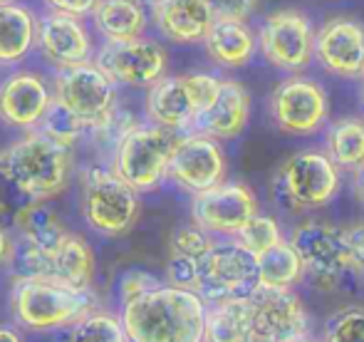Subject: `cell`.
<instances>
[{
    "instance_id": "cell-42",
    "label": "cell",
    "mask_w": 364,
    "mask_h": 342,
    "mask_svg": "<svg viewBox=\"0 0 364 342\" xmlns=\"http://www.w3.org/2000/svg\"><path fill=\"white\" fill-rule=\"evenodd\" d=\"M355 193H357V198L364 203V169L357 171V176H355Z\"/></svg>"
},
{
    "instance_id": "cell-26",
    "label": "cell",
    "mask_w": 364,
    "mask_h": 342,
    "mask_svg": "<svg viewBox=\"0 0 364 342\" xmlns=\"http://www.w3.org/2000/svg\"><path fill=\"white\" fill-rule=\"evenodd\" d=\"M253 338V298H230L213 303L206 318V342H250Z\"/></svg>"
},
{
    "instance_id": "cell-2",
    "label": "cell",
    "mask_w": 364,
    "mask_h": 342,
    "mask_svg": "<svg viewBox=\"0 0 364 342\" xmlns=\"http://www.w3.org/2000/svg\"><path fill=\"white\" fill-rule=\"evenodd\" d=\"M0 173L28 201H50L70 186L75 173L73 146L60 144L43 129L23 132L0 151Z\"/></svg>"
},
{
    "instance_id": "cell-28",
    "label": "cell",
    "mask_w": 364,
    "mask_h": 342,
    "mask_svg": "<svg viewBox=\"0 0 364 342\" xmlns=\"http://www.w3.org/2000/svg\"><path fill=\"white\" fill-rule=\"evenodd\" d=\"M327 154L342 169H364V119L345 117L327 132Z\"/></svg>"
},
{
    "instance_id": "cell-22",
    "label": "cell",
    "mask_w": 364,
    "mask_h": 342,
    "mask_svg": "<svg viewBox=\"0 0 364 342\" xmlns=\"http://www.w3.org/2000/svg\"><path fill=\"white\" fill-rule=\"evenodd\" d=\"M40 15L18 0L0 5V68H18L38 50Z\"/></svg>"
},
{
    "instance_id": "cell-12",
    "label": "cell",
    "mask_w": 364,
    "mask_h": 342,
    "mask_svg": "<svg viewBox=\"0 0 364 342\" xmlns=\"http://www.w3.org/2000/svg\"><path fill=\"white\" fill-rule=\"evenodd\" d=\"M290 243L302 260L305 275L317 288H335L342 275L352 268L345 236L335 226L307 221L292 231Z\"/></svg>"
},
{
    "instance_id": "cell-11",
    "label": "cell",
    "mask_w": 364,
    "mask_h": 342,
    "mask_svg": "<svg viewBox=\"0 0 364 342\" xmlns=\"http://www.w3.org/2000/svg\"><path fill=\"white\" fill-rule=\"evenodd\" d=\"M53 105V82L38 70L15 68L0 80V122L10 129H40Z\"/></svg>"
},
{
    "instance_id": "cell-44",
    "label": "cell",
    "mask_w": 364,
    "mask_h": 342,
    "mask_svg": "<svg viewBox=\"0 0 364 342\" xmlns=\"http://www.w3.org/2000/svg\"><path fill=\"white\" fill-rule=\"evenodd\" d=\"M295 342H312V340H307V338H300V340H295Z\"/></svg>"
},
{
    "instance_id": "cell-21",
    "label": "cell",
    "mask_w": 364,
    "mask_h": 342,
    "mask_svg": "<svg viewBox=\"0 0 364 342\" xmlns=\"http://www.w3.org/2000/svg\"><path fill=\"white\" fill-rule=\"evenodd\" d=\"M250 114V97L240 82L223 80L220 92L211 107L203 112L193 124V132H201L213 139H233L248 124Z\"/></svg>"
},
{
    "instance_id": "cell-5",
    "label": "cell",
    "mask_w": 364,
    "mask_h": 342,
    "mask_svg": "<svg viewBox=\"0 0 364 342\" xmlns=\"http://www.w3.org/2000/svg\"><path fill=\"white\" fill-rule=\"evenodd\" d=\"M181 139L178 132L164 129L159 124H136L114 146L112 169L119 173L134 191L149 193L168 178L173 151Z\"/></svg>"
},
{
    "instance_id": "cell-14",
    "label": "cell",
    "mask_w": 364,
    "mask_h": 342,
    "mask_svg": "<svg viewBox=\"0 0 364 342\" xmlns=\"http://www.w3.org/2000/svg\"><path fill=\"white\" fill-rule=\"evenodd\" d=\"M193 223L218 236H238L240 228L258 213L255 193L245 183L223 181L218 186L201 191L191 203Z\"/></svg>"
},
{
    "instance_id": "cell-37",
    "label": "cell",
    "mask_w": 364,
    "mask_h": 342,
    "mask_svg": "<svg viewBox=\"0 0 364 342\" xmlns=\"http://www.w3.org/2000/svg\"><path fill=\"white\" fill-rule=\"evenodd\" d=\"M97 3L100 0H43V5L53 13H63V15H75V18H92Z\"/></svg>"
},
{
    "instance_id": "cell-18",
    "label": "cell",
    "mask_w": 364,
    "mask_h": 342,
    "mask_svg": "<svg viewBox=\"0 0 364 342\" xmlns=\"http://www.w3.org/2000/svg\"><path fill=\"white\" fill-rule=\"evenodd\" d=\"M270 112L275 124L288 134H315L327 122V95L312 80L292 78L275 87Z\"/></svg>"
},
{
    "instance_id": "cell-27",
    "label": "cell",
    "mask_w": 364,
    "mask_h": 342,
    "mask_svg": "<svg viewBox=\"0 0 364 342\" xmlns=\"http://www.w3.org/2000/svg\"><path fill=\"white\" fill-rule=\"evenodd\" d=\"M15 228L18 236L25 241L35 243L40 251H45L48 256H55L60 246H63L68 228L60 223V218L45 206L43 201H30L15 213Z\"/></svg>"
},
{
    "instance_id": "cell-45",
    "label": "cell",
    "mask_w": 364,
    "mask_h": 342,
    "mask_svg": "<svg viewBox=\"0 0 364 342\" xmlns=\"http://www.w3.org/2000/svg\"><path fill=\"white\" fill-rule=\"evenodd\" d=\"M3 3H13V0H0V5H3Z\"/></svg>"
},
{
    "instance_id": "cell-24",
    "label": "cell",
    "mask_w": 364,
    "mask_h": 342,
    "mask_svg": "<svg viewBox=\"0 0 364 342\" xmlns=\"http://www.w3.org/2000/svg\"><path fill=\"white\" fill-rule=\"evenodd\" d=\"M203 45H206V53L211 55V60L218 63L220 68H243L250 63L258 43H255L245 20L218 18L208 38L203 40Z\"/></svg>"
},
{
    "instance_id": "cell-29",
    "label": "cell",
    "mask_w": 364,
    "mask_h": 342,
    "mask_svg": "<svg viewBox=\"0 0 364 342\" xmlns=\"http://www.w3.org/2000/svg\"><path fill=\"white\" fill-rule=\"evenodd\" d=\"M260 263V285L263 288H285L290 290L295 283H300L305 268L292 243L280 241L278 246L268 248L258 256Z\"/></svg>"
},
{
    "instance_id": "cell-23",
    "label": "cell",
    "mask_w": 364,
    "mask_h": 342,
    "mask_svg": "<svg viewBox=\"0 0 364 342\" xmlns=\"http://www.w3.org/2000/svg\"><path fill=\"white\" fill-rule=\"evenodd\" d=\"M92 23L105 43H127L144 38L149 18L141 0H100Z\"/></svg>"
},
{
    "instance_id": "cell-30",
    "label": "cell",
    "mask_w": 364,
    "mask_h": 342,
    "mask_svg": "<svg viewBox=\"0 0 364 342\" xmlns=\"http://www.w3.org/2000/svg\"><path fill=\"white\" fill-rule=\"evenodd\" d=\"M70 342H129L122 315L95 308L70 328Z\"/></svg>"
},
{
    "instance_id": "cell-9",
    "label": "cell",
    "mask_w": 364,
    "mask_h": 342,
    "mask_svg": "<svg viewBox=\"0 0 364 342\" xmlns=\"http://www.w3.org/2000/svg\"><path fill=\"white\" fill-rule=\"evenodd\" d=\"M198 295L211 303L243 298L260 288V263L243 243H216L201 260Z\"/></svg>"
},
{
    "instance_id": "cell-13",
    "label": "cell",
    "mask_w": 364,
    "mask_h": 342,
    "mask_svg": "<svg viewBox=\"0 0 364 342\" xmlns=\"http://www.w3.org/2000/svg\"><path fill=\"white\" fill-rule=\"evenodd\" d=\"M315 40L310 20L297 10H278L268 15L260 30V50L273 68L297 73L310 65L315 55Z\"/></svg>"
},
{
    "instance_id": "cell-40",
    "label": "cell",
    "mask_w": 364,
    "mask_h": 342,
    "mask_svg": "<svg viewBox=\"0 0 364 342\" xmlns=\"http://www.w3.org/2000/svg\"><path fill=\"white\" fill-rule=\"evenodd\" d=\"M15 246H18V236H13L8 228L0 226V268L3 265H13Z\"/></svg>"
},
{
    "instance_id": "cell-41",
    "label": "cell",
    "mask_w": 364,
    "mask_h": 342,
    "mask_svg": "<svg viewBox=\"0 0 364 342\" xmlns=\"http://www.w3.org/2000/svg\"><path fill=\"white\" fill-rule=\"evenodd\" d=\"M0 342H25L18 328H10V325H0Z\"/></svg>"
},
{
    "instance_id": "cell-17",
    "label": "cell",
    "mask_w": 364,
    "mask_h": 342,
    "mask_svg": "<svg viewBox=\"0 0 364 342\" xmlns=\"http://www.w3.org/2000/svg\"><path fill=\"white\" fill-rule=\"evenodd\" d=\"M253 298V338L250 342H295L305 338L307 315L300 298L285 288H263Z\"/></svg>"
},
{
    "instance_id": "cell-31",
    "label": "cell",
    "mask_w": 364,
    "mask_h": 342,
    "mask_svg": "<svg viewBox=\"0 0 364 342\" xmlns=\"http://www.w3.org/2000/svg\"><path fill=\"white\" fill-rule=\"evenodd\" d=\"M235 241L243 243L255 256H260V253H265L268 248L278 246V243L283 241V233H280V226L273 216H260V213H255V216L240 228Z\"/></svg>"
},
{
    "instance_id": "cell-39",
    "label": "cell",
    "mask_w": 364,
    "mask_h": 342,
    "mask_svg": "<svg viewBox=\"0 0 364 342\" xmlns=\"http://www.w3.org/2000/svg\"><path fill=\"white\" fill-rule=\"evenodd\" d=\"M213 10H216V20H245L253 13L258 0H211Z\"/></svg>"
},
{
    "instance_id": "cell-8",
    "label": "cell",
    "mask_w": 364,
    "mask_h": 342,
    "mask_svg": "<svg viewBox=\"0 0 364 342\" xmlns=\"http://www.w3.org/2000/svg\"><path fill=\"white\" fill-rule=\"evenodd\" d=\"M340 191V171L330 154L297 151L275 176V193L297 211L322 208Z\"/></svg>"
},
{
    "instance_id": "cell-35",
    "label": "cell",
    "mask_w": 364,
    "mask_h": 342,
    "mask_svg": "<svg viewBox=\"0 0 364 342\" xmlns=\"http://www.w3.org/2000/svg\"><path fill=\"white\" fill-rule=\"evenodd\" d=\"M166 280H168V285H176V288H183V290H196L198 293L201 265H198L196 258L171 253V258H168V263H166Z\"/></svg>"
},
{
    "instance_id": "cell-34",
    "label": "cell",
    "mask_w": 364,
    "mask_h": 342,
    "mask_svg": "<svg viewBox=\"0 0 364 342\" xmlns=\"http://www.w3.org/2000/svg\"><path fill=\"white\" fill-rule=\"evenodd\" d=\"M327 342H364V308L342 310L332 320Z\"/></svg>"
},
{
    "instance_id": "cell-32",
    "label": "cell",
    "mask_w": 364,
    "mask_h": 342,
    "mask_svg": "<svg viewBox=\"0 0 364 342\" xmlns=\"http://www.w3.org/2000/svg\"><path fill=\"white\" fill-rule=\"evenodd\" d=\"M40 129H43L48 137H53V139H58L60 144H65V146H75L82 137L90 134L87 127L77 119L73 112H68L63 105H58V102H55L53 109L48 112V117H45V122H43Z\"/></svg>"
},
{
    "instance_id": "cell-15",
    "label": "cell",
    "mask_w": 364,
    "mask_h": 342,
    "mask_svg": "<svg viewBox=\"0 0 364 342\" xmlns=\"http://www.w3.org/2000/svg\"><path fill=\"white\" fill-rule=\"evenodd\" d=\"M168 178L186 191H191L193 196L223 183L225 154L220 149L218 139L201 134V132L183 134L176 144V151H173Z\"/></svg>"
},
{
    "instance_id": "cell-6",
    "label": "cell",
    "mask_w": 364,
    "mask_h": 342,
    "mask_svg": "<svg viewBox=\"0 0 364 342\" xmlns=\"http://www.w3.org/2000/svg\"><path fill=\"white\" fill-rule=\"evenodd\" d=\"M55 102L73 112L90 134L100 132L117 114V82L97 65V60L55 70Z\"/></svg>"
},
{
    "instance_id": "cell-20",
    "label": "cell",
    "mask_w": 364,
    "mask_h": 342,
    "mask_svg": "<svg viewBox=\"0 0 364 342\" xmlns=\"http://www.w3.org/2000/svg\"><path fill=\"white\" fill-rule=\"evenodd\" d=\"M151 13L159 33L178 45L203 43L216 23L211 0H161Z\"/></svg>"
},
{
    "instance_id": "cell-10",
    "label": "cell",
    "mask_w": 364,
    "mask_h": 342,
    "mask_svg": "<svg viewBox=\"0 0 364 342\" xmlns=\"http://www.w3.org/2000/svg\"><path fill=\"white\" fill-rule=\"evenodd\" d=\"M95 60L117 85L139 90H151L159 80L166 78L168 68L166 48L146 35L127 43H102Z\"/></svg>"
},
{
    "instance_id": "cell-36",
    "label": "cell",
    "mask_w": 364,
    "mask_h": 342,
    "mask_svg": "<svg viewBox=\"0 0 364 342\" xmlns=\"http://www.w3.org/2000/svg\"><path fill=\"white\" fill-rule=\"evenodd\" d=\"M159 285H161V283H159L151 273H146V270H139V268L127 270V273L122 275V280H119V300H122V305L129 303V300H134V298H139V295L149 293V290L159 288Z\"/></svg>"
},
{
    "instance_id": "cell-1",
    "label": "cell",
    "mask_w": 364,
    "mask_h": 342,
    "mask_svg": "<svg viewBox=\"0 0 364 342\" xmlns=\"http://www.w3.org/2000/svg\"><path fill=\"white\" fill-rule=\"evenodd\" d=\"M129 342H206V300L196 290L159 285L122 305Z\"/></svg>"
},
{
    "instance_id": "cell-38",
    "label": "cell",
    "mask_w": 364,
    "mask_h": 342,
    "mask_svg": "<svg viewBox=\"0 0 364 342\" xmlns=\"http://www.w3.org/2000/svg\"><path fill=\"white\" fill-rule=\"evenodd\" d=\"M342 236H345V246L347 253H350L352 268L364 270V223L342 228Z\"/></svg>"
},
{
    "instance_id": "cell-43",
    "label": "cell",
    "mask_w": 364,
    "mask_h": 342,
    "mask_svg": "<svg viewBox=\"0 0 364 342\" xmlns=\"http://www.w3.org/2000/svg\"><path fill=\"white\" fill-rule=\"evenodd\" d=\"M141 3H144V5H149V8H156V5L161 3V0H141Z\"/></svg>"
},
{
    "instance_id": "cell-19",
    "label": "cell",
    "mask_w": 364,
    "mask_h": 342,
    "mask_svg": "<svg viewBox=\"0 0 364 342\" xmlns=\"http://www.w3.org/2000/svg\"><path fill=\"white\" fill-rule=\"evenodd\" d=\"M315 58L332 75H364V28L355 20L335 18L322 25L315 40Z\"/></svg>"
},
{
    "instance_id": "cell-25",
    "label": "cell",
    "mask_w": 364,
    "mask_h": 342,
    "mask_svg": "<svg viewBox=\"0 0 364 342\" xmlns=\"http://www.w3.org/2000/svg\"><path fill=\"white\" fill-rule=\"evenodd\" d=\"M97 273V260L92 246L80 236V233L70 231L65 236L63 246L55 251L53 256V280L70 285L82 293H92V283H95Z\"/></svg>"
},
{
    "instance_id": "cell-4",
    "label": "cell",
    "mask_w": 364,
    "mask_h": 342,
    "mask_svg": "<svg viewBox=\"0 0 364 342\" xmlns=\"http://www.w3.org/2000/svg\"><path fill=\"white\" fill-rule=\"evenodd\" d=\"M80 188L82 218L97 236L122 238L136 226L141 211L139 191L112 166H85L80 171Z\"/></svg>"
},
{
    "instance_id": "cell-3",
    "label": "cell",
    "mask_w": 364,
    "mask_h": 342,
    "mask_svg": "<svg viewBox=\"0 0 364 342\" xmlns=\"http://www.w3.org/2000/svg\"><path fill=\"white\" fill-rule=\"evenodd\" d=\"M95 308L92 293H82L53 278H15L10 293L15 323L30 333L70 330Z\"/></svg>"
},
{
    "instance_id": "cell-33",
    "label": "cell",
    "mask_w": 364,
    "mask_h": 342,
    "mask_svg": "<svg viewBox=\"0 0 364 342\" xmlns=\"http://www.w3.org/2000/svg\"><path fill=\"white\" fill-rule=\"evenodd\" d=\"M216 246L211 238V233L203 231L201 226H181L176 228V233L171 236V253H178V256H188L201 260L211 248Z\"/></svg>"
},
{
    "instance_id": "cell-7",
    "label": "cell",
    "mask_w": 364,
    "mask_h": 342,
    "mask_svg": "<svg viewBox=\"0 0 364 342\" xmlns=\"http://www.w3.org/2000/svg\"><path fill=\"white\" fill-rule=\"evenodd\" d=\"M220 82L223 80L208 73H191L159 80L146 95L149 122L171 132L193 129L198 117L216 102Z\"/></svg>"
},
{
    "instance_id": "cell-16",
    "label": "cell",
    "mask_w": 364,
    "mask_h": 342,
    "mask_svg": "<svg viewBox=\"0 0 364 342\" xmlns=\"http://www.w3.org/2000/svg\"><path fill=\"white\" fill-rule=\"evenodd\" d=\"M38 53L55 70H65L95 60L97 48L85 20L48 10L38 23Z\"/></svg>"
}]
</instances>
